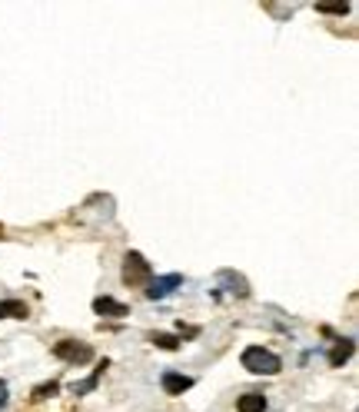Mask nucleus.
I'll return each instance as SVG.
<instances>
[{"mask_svg":"<svg viewBox=\"0 0 359 412\" xmlns=\"http://www.w3.org/2000/svg\"><path fill=\"white\" fill-rule=\"evenodd\" d=\"M236 409L240 412H266V396L263 393H246L236 399Z\"/></svg>","mask_w":359,"mask_h":412,"instance_id":"9","label":"nucleus"},{"mask_svg":"<svg viewBox=\"0 0 359 412\" xmlns=\"http://www.w3.org/2000/svg\"><path fill=\"white\" fill-rule=\"evenodd\" d=\"M220 279H226V283L233 286V296H240V299L250 296V286H246V279H243L240 273H233V269H223V273H220Z\"/></svg>","mask_w":359,"mask_h":412,"instance_id":"10","label":"nucleus"},{"mask_svg":"<svg viewBox=\"0 0 359 412\" xmlns=\"http://www.w3.org/2000/svg\"><path fill=\"white\" fill-rule=\"evenodd\" d=\"M153 346L156 349H166V353H176V349H180V339H176V336H166V333H153Z\"/></svg>","mask_w":359,"mask_h":412,"instance_id":"12","label":"nucleus"},{"mask_svg":"<svg viewBox=\"0 0 359 412\" xmlns=\"http://www.w3.org/2000/svg\"><path fill=\"white\" fill-rule=\"evenodd\" d=\"M176 286H183V276L180 273H170V276H156L146 283V299H163L170 296Z\"/></svg>","mask_w":359,"mask_h":412,"instance_id":"4","label":"nucleus"},{"mask_svg":"<svg viewBox=\"0 0 359 412\" xmlns=\"http://www.w3.org/2000/svg\"><path fill=\"white\" fill-rule=\"evenodd\" d=\"M60 393V383H44L34 389V403H40V399H50V396H57Z\"/></svg>","mask_w":359,"mask_h":412,"instance_id":"14","label":"nucleus"},{"mask_svg":"<svg viewBox=\"0 0 359 412\" xmlns=\"http://www.w3.org/2000/svg\"><path fill=\"white\" fill-rule=\"evenodd\" d=\"M153 279V266L146 263L143 253H136V249H130L123 256V283L126 286H146Z\"/></svg>","mask_w":359,"mask_h":412,"instance_id":"2","label":"nucleus"},{"mask_svg":"<svg viewBox=\"0 0 359 412\" xmlns=\"http://www.w3.org/2000/svg\"><path fill=\"white\" fill-rule=\"evenodd\" d=\"M93 313H97V316L120 319V316H130V306L120 303V299H113V296H97V299H93Z\"/></svg>","mask_w":359,"mask_h":412,"instance_id":"5","label":"nucleus"},{"mask_svg":"<svg viewBox=\"0 0 359 412\" xmlns=\"http://www.w3.org/2000/svg\"><path fill=\"white\" fill-rule=\"evenodd\" d=\"M30 309L27 303H20V299H4L0 303V319H27Z\"/></svg>","mask_w":359,"mask_h":412,"instance_id":"8","label":"nucleus"},{"mask_svg":"<svg viewBox=\"0 0 359 412\" xmlns=\"http://www.w3.org/2000/svg\"><path fill=\"white\" fill-rule=\"evenodd\" d=\"M0 233H4V226H0Z\"/></svg>","mask_w":359,"mask_h":412,"instance_id":"15","label":"nucleus"},{"mask_svg":"<svg viewBox=\"0 0 359 412\" xmlns=\"http://www.w3.org/2000/svg\"><path fill=\"white\" fill-rule=\"evenodd\" d=\"M186 389H193V379L183 373H163V393L166 396H183Z\"/></svg>","mask_w":359,"mask_h":412,"instance_id":"6","label":"nucleus"},{"mask_svg":"<svg viewBox=\"0 0 359 412\" xmlns=\"http://www.w3.org/2000/svg\"><path fill=\"white\" fill-rule=\"evenodd\" d=\"M353 349H356V343H353V339H340V343L333 346V349H330V366H333V369H340L343 363H350Z\"/></svg>","mask_w":359,"mask_h":412,"instance_id":"7","label":"nucleus"},{"mask_svg":"<svg viewBox=\"0 0 359 412\" xmlns=\"http://www.w3.org/2000/svg\"><path fill=\"white\" fill-rule=\"evenodd\" d=\"M316 14H333V17H346L350 4H316Z\"/></svg>","mask_w":359,"mask_h":412,"instance_id":"13","label":"nucleus"},{"mask_svg":"<svg viewBox=\"0 0 359 412\" xmlns=\"http://www.w3.org/2000/svg\"><path fill=\"white\" fill-rule=\"evenodd\" d=\"M240 363H243V369L253 376H276L283 369V359L273 353V349H266V346H246Z\"/></svg>","mask_w":359,"mask_h":412,"instance_id":"1","label":"nucleus"},{"mask_svg":"<svg viewBox=\"0 0 359 412\" xmlns=\"http://www.w3.org/2000/svg\"><path fill=\"white\" fill-rule=\"evenodd\" d=\"M107 366H110V363H107V359H103V363H100L97 369H93V376H90L87 383H80V386L74 383V396H84V393H90V389H93V386L100 383V376H103V369H107Z\"/></svg>","mask_w":359,"mask_h":412,"instance_id":"11","label":"nucleus"},{"mask_svg":"<svg viewBox=\"0 0 359 412\" xmlns=\"http://www.w3.org/2000/svg\"><path fill=\"white\" fill-rule=\"evenodd\" d=\"M50 353L57 356L60 363H70V366H84V363L93 359V349H90L87 343H74V339H60V343H54Z\"/></svg>","mask_w":359,"mask_h":412,"instance_id":"3","label":"nucleus"}]
</instances>
